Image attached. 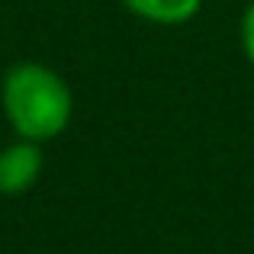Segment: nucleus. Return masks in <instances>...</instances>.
Wrapping results in <instances>:
<instances>
[{
    "label": "nucleus",
    "instance_id": "f257e3e1",
    "mask_svg": "<svg viewBox=\"0 0 254 254\" xmlns=\"http://www.w3.org/2000/svg\"><path fill=\"white\" fill-rule=\"evenodd\" d=\"M0 103L13 132L29 142L58 138L71 126L74 97L58 71L39 62H19L0 81Z\"/></svg>",
    "mask_w": 254,
    "mask_h": 254
},
{
    "label": "nucleus",
    "instance_id": "f03ea898",
    "mask_svg": "<svg viewBox=\"0 0 254 254\" xmlns=\"http://www.w3.org/2000/svg\"><path fill=\"white\" fill-rule=\"evenodd\" d=\"M42 168L45 158L39 151V142L19 138V142L0 148V196H19L29 187H36Z\"/></svg>",
    "mask_w": 254,
    "mask_h": 254
},
{
    "label": "nucleus",
    "instance_id": "7ed1b4c3",
    "mask_svg": "<svg viewBox=\"0 0 254 254\" xmlns=\"http://www.w3.org/2000/svg\"><path fill=\"white\" fill-rule=\"evenodd\" d=\"M123 6L132 16L145 19V23L180 26V23H190L196 16L203 0H123Z\"/></svg>",
    "mask_w": 254,
    "mask_h": 254
},
{
    "label": "nucleus",
    "instance_id": "20e7f679",
    "mask_svg": "<svg viewBox=\"0 0 254 254\" xmlns=\"http://www.w3.org/2000/svg\"><path fill=\"white\" fill-rule=\"evenodd\" d=\"M242 49H245V55H248V62L254 64V0L242 16Z\"/></svg>",
    "mask_w": 254,
    "mask_h": 254
}]
</instances>
